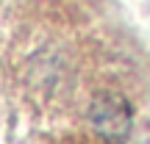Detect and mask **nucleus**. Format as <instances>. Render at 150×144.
<instances>
[{
	"instance_id": "1",
	"label": "nucleus",
	"mask_w": 150,
	"mask_h": 144,
	"mask_svg": "<svg viewBox=\"0 0 150 144\" xmlns=\"http://www.w3.org/2000/svg\"><path fill=\"white\" fill-rule=\"evenodd\" d=\"M72 144H106V141H72Z\"/></svg>"
}]
</instances>
